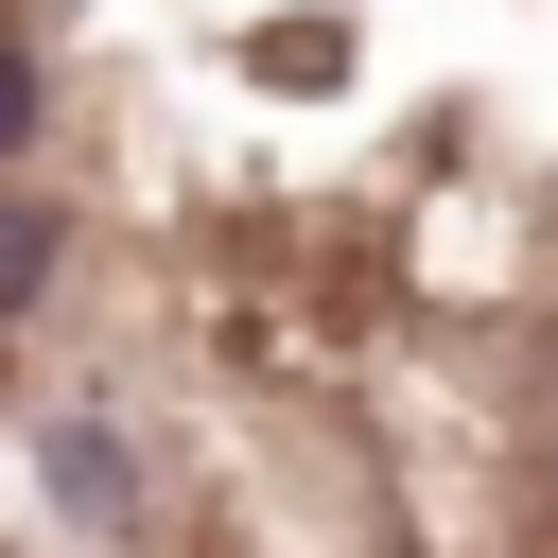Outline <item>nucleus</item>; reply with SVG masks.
<instances>
[{"instance_id":"obj_1","label":"nucleus","mask_w":558,"mask_h":558,"mask_svg":"<svg viewBox=\"0 0 558 558\" xmlns=\"http://www.w3.org/2000/svg\"><path fill=\"white\" fill-rule=\"evenodd\" d=\"M52 488L87 506V523H122L140 488H122V453H105V418H52Z\"/></svg>"},{"instance_id":"obj_2","label":"nucleus","mask_w":558,"mask_h":558,"mask_svg":"<svg viewBox=\"0 0 558 558\" xmlns=\"http://www.w3.org/2000/svg\"><path fill=\"white\" fill-rule=\"evenodd\" d=\"M52 244H70V227H52L35 192H0V314H35V296H52Z\"/></svg>"},{"instance_id":"obj_3","label":"nucleus","mask_w":558,"mask_h":558,"mask_svg":"<svg viewBox=\"0 0 558 558\" xmlns=\"http://www.w3.org/2000/svg\"><path fill=\"white\" fill-rule=\"evenodd\" d=\"M17 140H35V52L0 35V157H17Z\"/></svg>"}]
</instances>
